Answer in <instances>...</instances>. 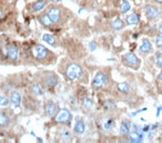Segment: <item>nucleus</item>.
Instances as JSON below:
<instances>
[{"mask_svg":"<svg viewBox=\"0 0 162 143\" xmlns=\"http://www.w3.org/2000/svg\"><path fill=\"white\" fill-rule=\"evenodd\" d=\"M123 61H124L125 64L129 67H135L139 64V59H138V57L135 56L134 54H132V52H129V54H124Z\"/></svg>","mask_w":162,"mask_h":143,"instance_id":"7","label":"nucleus"},{"mask_svg":"<svg viewBox=\"0 0 162 143\" xmlns=\"http://www.w3.org/2000/svg\"><path fill=\"white\" fill-rule=\"evenodd\" d=\"M1 17H3V11L0 10V19H1Z\"/></svg>","mask_w":162,"mask_h":143,"instance_id":"34","label":"nucleus"},{"mask_svg":"<svg viewBox=\"0 0 162 143\" xmlns=\"http://www.w3.org/2000/svg\"><path fill=\"white\" fill-rule=\"evenodd\" d=\"M44 82L47 83L49 87H54V85L57 84V82H58V78H57L53 73H49L48 77L44 79Z\"/></svg>","mask_w":162,"mask_h":143,"instance_id":"16","label":"nucleus"},{"mask_svg":"<svg viewBox=\"0 0 162 143\" xmlns=\"http://www.w3.org/2000/svg\"><path fill=\"white\" fill-rule=\"evenodd\" d=\"M130 128H131L130 122L123 121L122 124H121V126H120V134L121 135H127V134L130 133Z\"/></svg>","mask_w":162,"mask_h":143,"instance_id":"15","label":"nucleus"},{"mask_svg":"<svg viewBox=\"0 0 162 143\" xmlns=\"http://www.w3.org/2000/svg\"><path fill=\"white\" fill-rule=\"evenodd\" d=\"M46 113H47L48 116H52L57 114V105L54 102H48L47 105H46Z\"/></svg>","mask_w":162,"mask_h":143,"instance_id":"10","label":"nucleus"},{"mask_svg":"<svg viewBox=\"0 0 162 143\" xmlns=\"http://www.w3.org/2000/svg\"><path fill=\"white\" fill-rule=\"evenodd\" d=\"M10 103L13 108H18L21 103V95L18 91H13L10 95Z\"/></svg>","mask_w":162,"mask_h":143,"instance_id":"9","label":"nucleus"},{"mask_svg":"<svg viewBox=\"0 0 162 143\" xmlns=\"http://www.w3.org/2000/svg\"><path fill=\"white\" fill-rule=\"evenodd\" d=\"M102 125L104 130H111L114 126V120L111 119V118H107V119L103 120Z\"/></svg>","mask_w":162,"mask_h":143,"instance_id":"18","label":"nucleus"},{"mask_svg":"<svg viewBox=\"0 0 162 143\" xmlns=\"http://www.w3.org/2000/svg\"><path fill=\"white\" fill-rule=\"evenodd\" d=\"M71 119H72L71 113L67 109L59 110L56 114V121L58 123H69V122H71Z\"/></svg>","mask_w":162,"mask_h":143,"instance_id":"4","label":"nucleus"},{"mask_svg":"<svg viewBox=\"0 0 162 143\" xmlns=\"http://www.w3.org/2000/svg\"><path fill=\"white\" fill-rule=\"evenodd\" d=\"M139 22V16L137 13H131L127 17V23L132 26V24H137Z\"/></svg>","mask_w":162,"mask_h":143,"instance_id":"19","label":"nucleus"},{"mask_svg":"<svg viewBox=\"0 0 162 143\" xmlns=\"http://www.w3.org/2000/svg\"><path fill=\"white\" fill-rule=\"evenodd\" d=\"M42 40H43L46 43L50 44V46H56V38L50 33H44L43 36H42Z\"/></svg>","mask_w":162,"mask_h":143,"instance_id":"17","label":"nucleus"},{"mask_svg":"<svg viewBox=\"0 0 162 143\" xmlns=\"http://www.w3.org/2000/svg\"><path fill=\"white\" fill-rule=\"evenodd\" d=\"M161 110H162V107H160L159 109H158V112H157V116H159V115H160V112H161Z\"/></svg>","mask_w":162,"mask_h":143,"instance_id":"32","label":"nucleus"},{"mask_svg":"<svg viewBox=\"0 0 162 143\" xmlns=\"http://www.w3.org/2000/svg\"><path fill=\"white\" fill-rule=\"evenodd\" d=\"M7 56L10 60L16 61L18 60V57H19V51L16 44H9L7 46Z\"/></svg>","mask_w":162,"mask_h":143,"instance_id":"8","label":"nucleus"},{"mask_svg":"<svg viewBox=\"0 0 162 143\" xmlns=\"http://www.w3.org/2000/svg\"><path fill=\"white\" fill-rule=\"evenodd\" d=\"M84 131H86V126H84V121H81V120H78L76 123V125H74V132H76V134H78V135H81V134H84Z\"/></svg>","mask_w":162,"mask_h":143,"instance_id":"12","label":"nucleus"},{"mask_svg":"<svg viewBox=\"0 0 162 143\" xmlns=\"http://www.w3.org/2000/svg\"><path fill=\"white\" fill-rule=\"evenodd\" d=\"M47 5V0H37L36 3L32 5V10L34 12H38L40 10H42Z\"/></svg>","mask_w":162,"mask_h":143,"instance_id":"14","label":"nucleus"},{"mask_svg":"<svg viewBox=\"0 0 162 143\" xmlns=\"http://www.w3.org/2000/svg\"><path fill=\"white\" fill-rule=\"evenodd\" d=\"M82 73H84V70L77 63H70L66 69V75L68 78V80L70 81L77 80V79L81 78L82 77Z\"/></svg>","mask_w":162,"mask_h":143,"instance_id":"1","label":"nucleus"},{"mask_svg":"<svg viewBox=\"0 0 162 143\" xmlns=\"http://www.w3.org/2000/svg\"><path fill=\"white\" fill-rule=\"evenodd\" d=\"M157 3H162V0H155Z\"/></svg>","mask_w":162,"mask_h":143,"instance_id":"36","label":"nucleus"},{"mask_svg":"<svg viewBox=\"0 0 162 143\" xmlns=\"http://www.w3.org/2000/svg\"><path fill=\"white\" fill-rule=\"evenodd\" d=\"M10 103V99L6 95H0V107H7Z\"/></svg>","mask_w":162,"mask_h":143,"instance_id":"25","label":"nucleus"},{"mask_svg":"<svg viewBox=\"0 0 162 143\" xmlns=\"http://www.w3.org/2000/svg\"><path fill=\"white\" fill-rule=\"evenodd\" d=\"M31 89H32V92H33L36 95H42V94L44 93V92H43V90H42L41 88H40L39 85H37V84L32 85Z\"/></svg>","mask_w":162,"mask_h":143,"instance_id":"26","label":"nucleus"},{"mask_svg":"<svg viewBox=\"0 0 162 143\" xmlns=\"http://www.w3.org/2000/svg\"><path fill=\"white\" fill-rule=\"evenodd\" d=\"M155 44H157V47H162V33L158 34L157 38H155Z\"/></svg>","mask_w":162,"mask_h":143,"instance_id":"29","label":"nucleus"},{"mask_svg":"<svg viewBox=\"0 0 162 143\" xmlns=\"http://www.w3.org/2000/svg\"><path fill=\"white\" fill-rule=\"evenodd\" d=\"M111 27H112L114 30H120V29H122V28L124 27V22L118 18V19L113 20V21L111 22Z\"/></svg>","mask_w":162,"mask_h":143,"instance_id":"20","label":"nucleus"},{"mask_svg":"<svg viewBox=\"0 0 162 143\" xmlns=\"http://www.w3.org/2000/svg\"><path fill=\"white\" fill-rule=\"evenodd\" d=\"M130 3L127 1V0H123L122 3H121V7H120V10L122 13H125V12H128L130 10Z\"/></svg>","mask_w":162,"mask_h":143,"instance_id":"23","label":"nucleus"},{"mask_svg":"<svg viewBox=\"0 0 162 143\" xmlns=\"http://www.w3.org/2000/svg\"><path fill=\"white\" fill-rule=\"evenodd\" d=\"M118 90L120 91V92L122 93H128L129 91H130V85L128 84V83L125 82H122V83H118Z\"/></svg>","mask_w":162,"mask_h":143,"instance_id":"21","label":"nucleus"},{"mask_svg":"<svg viewBox=\"0 0 162 143\" xmlns=\"http://www.w3.org/2000/svg\"><path fill=\"white\" fill-rule=\"evenodd\" d=\"M51 1H53V3H59L60 0H51Z\"/></svg>","mask_w":162,"mask_h":143,"instance_id":"35","label":"nucleus"},{"mask_svg":"<svg viewBox=\"0 0 162 143\" xmlns=\"http://www.w3.org/2000/svg\"><path fill=\"white\" fill-rule=\"evenodd\" d=\"M0 47H1V39H0Z\"/></svg>","mask_w":162,"mask_h":143,"instance_id":"37","label":"nucleus"},{"mask_svg":"<svg viewBox=\"0 0 162 143\" xmlns=\"http://www.w3.org/2000/svg\"><path fill=\"white\" fill-rule=\"evenodd\" d=\"M38 20H39L40 23H41L42 26H44V27H50V26H52V23H53V22L51 21V19H50L49 16H48L47 13L40 15L39 17H38Z\"/></svg>","mask_w":162,"mask_h":143,"instance_id":"11","label":"nucleus"},{"mask_svg":"<svg viewBox=\"0 0 162 143\" xmlns=\"http://www.w3.org/2000/svg\"><path fill=\"white\" fill-rule=\"evenodd\" d=\"M152 50V46H151V42L148 40V39H144L142 41V44L140 47V52L142 54H148L150 51Z\"/></svg>","mask_w":162,"mask_h":143,"instance_id":"13","label":"nucleus"},{"mask_svg":"<svg viewBox=\"0 0 162 143\" xmlns=\"http://www.w3.org/2000/svg\"><path fill=\"white\" fill-rule=\"evenodd\" d=\"M109 82L108 80V77H107L104 73L102 72H98L94 78V81H92V87L94 89H101L102 87L107 85Z\"/></svg>","mask_w":162,"mask_h":143,"instance_id":"2","label":"nucleus"},{"mask_svg":"<svg viewBox=\"0 0 162 143\" xmlns=\"http://www.w3.org/2000/svg\"><path fill=\"white\" fill-rule=\"evenodd\" d=\"M158 30H159V32H160V33H162V22L159 24V28H158Z\"/></svg>","mask_w":162,"mask_h":143,"instance_id":"31","label":"nucleus"},{"mask_svg":"<svg viewBox=\"0 0 162 143\" xmlns=\"http://www.w3.org/2000/svg\"><path fill=\"white\" fill-rule=\"evenodd\" d=\"M82 105H84V107L86 108V109H88V110H90V109H92L94 108V102L91 101L90 99H88V98H84V101H82Z\"/></svg>","mask_w":162,"mask_h":143,"instance_id":"24","label":"nucleus"},{"mask_svg":"<svg viewBox=\"0 0 162 143\" xmlns=\"http://www.w3.org/2000/svg\"><path fill=\"white\" fill-rule=\"evenodd\" d=\"M155 64H157L159 68L162 69V54L161 52H158L155 54Z\"/></svg>","mask_w":162,"mask_h":143,"instance_id":"27","label":"nucleus"},{"mask_svg":"<svg viewBox=\"0 0 162 143\" xmlns=\"http://www.w3.org/2000/svg\"><path fill=\"white\" fill-rule=\"evenodd\" d=\"M71 138V134L69 131H62L61 132V140L62 141H69Z\"/></svg>","mask_w":162,"mask_h":143,"instance_id":"28","label":"nucleus"},{"mask_svg":"<svg viewBox=\"0 0 162 143\" xmlns=\"http://www.w3.org/2000/svg\"><path fill=\"white\" fill-rule=\"evenodd\" d=\"M47 15L49 16V18L51 19V21L53 23L59 21L60 19V16H61V10L59 9L58 7H51L48 9L47 11Z\"/></svg>","mask_w":162,"mask_h":143,"instance_id":"6","label":"nucleus"},{"mask_svg":"<svg viewBox=\"0 0 162 143\" xmlns=\"http://www.w3.org/2000/svg\"><path fill=\"white\" fill-rule=\"evenodd\" d=\"M32 54L38 60H44L48 57V54H49V50L46 47L41 46V44H37L32 49Z\"/></svg>","mask_w":162,"mask_h":143,"instance_id":"3","label":"nucleus"},{"mask_svg":"<svg viewBox=\"0 0 162 143\" xmlns=\"http://www.w3.org/2000/svg\"><path fill=\"white\" fill-rule=\"evenodd\" d=\"M8 124H9V118L3 112H0V128H3Z\"/></svg>","mask_w":162,"mask_h":143,"instance_id":"22","label":"nucleus"},{"mask_svg":"<svg viewBox=\"0 0 162 143\" xmlns=\"http://www.w3.org/2000/svg\"><path fill=\"white\" fill-rule=\"evenodd\" d=\"M96 49H97L96 43H94V42L92 41V42L90 43V50H91V51H94V50H96Z\"/></svg>","mask_w":162,"mask_h":143,"instance_id":"30","label":"nucleus"},{"mask_svg":"<svg viewBox=\"0 0 162 143\" xmlns=\"http://www.w3.org/2000/svg\"><path fill=\"white\" fill-rule=\"evenodd\" d=\"M158 79H159V80H162V72L159 74V77H158Z\"/></svg>","mask_w":162,"mask_h":143,"instance_id":"33","label":"nucleus"},{"mask_svg":"<svg viewBox=\"0 0 162 143\" xmlns=\"http://www.w3.org/2000/svg\"><path fill=\"white\" fill-rule=\"evenodd\" d=\"M144 11H145V16H147L148 19H150V20L157 19V18L160 16V10L158 9L157 7H154V6H151V5L145 6Z\"/></svg>","mask_w":162,"mask_h":143,"instance_id":"5","label":"nucleus"}]
</instances>
